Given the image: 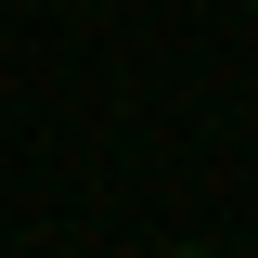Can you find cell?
I'll use <instances>...</instances> for the list:
<instances>
[{"instance_id":"cell-1","label":"cell","mask_w":258,"mask_h":258,"mask_svg":"<svg viewBox=\"0 0 258 258\" xmlns=\"http://www.w3.org/2000/svg\"><path fill=\"white\" fill-rule=\"evenodd\" d=\"M168 258H207V245H168Z\"/></svg>"}]
</instances>
